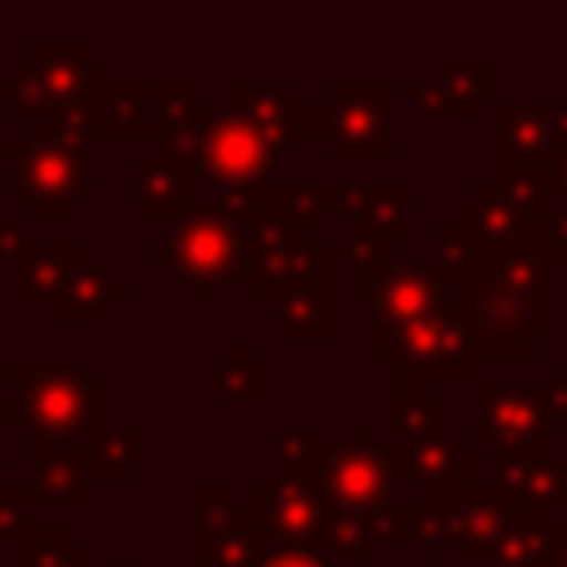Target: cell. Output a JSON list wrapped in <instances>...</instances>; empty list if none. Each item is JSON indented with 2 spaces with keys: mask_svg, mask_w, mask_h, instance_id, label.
Segmentation results:
<instances>
[{
  "mask_svg": "<svg viewBox=\"0 0 567 567\" xmlns=\"http://www.w3.org/2000/svg\"><path fill=\"white\" fill-rule=\"evenodd\" d=\"M377 315H372V341H385L403 328H412L425 315H439L452 306V279L439 261H394L377 288Z\"/></svg>",
  "mask_w": 567,
  "mask_h": 567,
  "instance_id": "cell-17",
  "label": "cell"
},
{
  "mask_svg": "<svg viewBox=\"0 0 567 567\" xmlns=\"http://www.w3.org/2000/svg\"><path fill=\"white\" fill-rule=\"evenodd\" d=\"M261 567H328V558L310 554V549H270L261 558Z\"/></svg>",
  "mask_w": 567,
  "mask_h": 567,
  "instance_id": "cell-37",
  "label": "cell"
},
{
  "mask_svg": "<svg viewBox=\"0 0 567 567\" xmlns=\"http://www.w3.org/2000/svg\"><path fill=\"white\" fill-rule=\"evenodd\" d=\"M554 509H536V505H518L501 527V540L487 558V567H545V545L554 536Z\"/></svg>",
  "mask_w": 567,
  "mask_h": 567,
  "instance_id": "cell-29",
  "label": "cell"
},
{
  "mask_svg": "<svg viewBox=\"0 0 567 567\" xmlns=\"http://www.w3.org/2000/svg\"><path fill=\"white\" fill-rule=\"evenodd\" d=\"M111 80V62L93 58L89 40H31L27 58L0 75V102L9 106V124H35L97 111Z\"/></svg>",
  "mask_w": 567,
  "mask_h": 567,
  "instance_id": "cell-6",
  "label": "cell"
},
{
  "mask_svg": "<svg viewBox=\"0 0 567 567\" xmlns=\"http://www.w3.org/2000/svg\"><path fill=\"white\" fill-rule=\"evenodd\" d=\"M270 540L248 518L230 483L190 487V558L199 567H261Z\"/></svg>",
  "mask_w": 567,
  "mask_h": 567,
  "instance_id": "cell-13",
  "label": "cell"
},
{
  "mask_svg": "<svg viewBox=\"0 0 567 567\" xmlns=\"http://www.w3.org/2000/svg\"><path fill=\"white\" fill-rule=\"evenodd\" d=\"M257 217L319 230L337 217V186L323 177H315V182H261L257 186Z\"/></svg>",
  "mask_w": 567,
  "mask_h": 567,
  "instance_id": "cell-26",
  "label": "cell"
},
{
  "mask_svg": "<svg viewBox=\"0 0 567 567\" xmlns=\"http://www.w3.org/2000/svg\"><path fill=\"white\" fill-rule=\"evenodd\" d=\"M545 567H567V523H554V536L545 545Z\"/></svg>",
  "mask_w": 567,
  "mask_h": 567,
  "instance_id": "cell-39",
  "label": "cell"
},
{
  "mask_svg": "<svg viewBox=\"0 0 567 567\" xmlns=\"http://www.w3.org/2000/svg\"><path fill=\"white\" fill-rule=\"evenodd\" d=\"M270 474H310L323 496L359 518L372 545H412V492L390 474L368 421H354V443H323L310 430L279 425L270 434Z\"/></svg>",
  "mask_w": 567,
  "mask_h": 567,
  "instance_id": "cell-3",
  "label": "cell"
},
{
  "mask_svg": "<svg viewBox=\"0 0 567 567\" xmlns=\"http://www.w3.org/2000/svg\"><path fill=\"white\" fill-rule=\"evenodd\" d=\"M93 545L75 540L62 523H31V532L9 549V567H89Z\"/></svg>",
  "mask_w": 567,
  "mask_h": 567,
  "instance_id": "cell-31",
  "label": "cell"
},
{
  "mask_svg": "<svg viewBox=\"0 0 567 567\" xmlns=\"http://www.w3.org/2000/svg\"><path fill=\"white\" fill-rule=\"evenodd\" d=\"M337 266L332 244H319L315 230L257 217L248 221V297L257 306H275L301 288L328 284Z\"/></svg>",
  "mask_w": 567,
  "mask_h": 567,
  "instance_id": "cell-12",
  "label": "cell"
},
{
  "mask_svg": "<svg viewBox=\"0 0 567 567\" xmlns=\"http://www.w3.org/2000/svg\"><path fill=\"white\" fill-rule=\"evenodd\" d=\"M545 244H549L554 266L567 261V208H563V204H554V208L545 213Z\"/></svg>",
  "mask_w": 567,
  "mask_h": 567,
  "instance_id": "cell-36",
  "label": "cell"
},
{
  "mask_svg": "<svg viewBox=\"0 0 567 567\" xmlns=\"http://www.w3.org/2000/svg\"><path fill=\"white\" fill-rule=\"evenodd\" d=\"M31 492L35 505H89L93 492V470H89V447L71 439H31Z\"/></svg>",
  "mask_w": 567,
  "mask_h": 567,
  "instance_id": "cell-22",
  "label": "cell"
},
{
  "mask_svg": "<svg viewBox=\"0 0 567 567\" xmlns=\"http://www.w3.org/2000/svg\"><path fill=\"white\" fill-rule=\"evenodd\" d=\"M115 567H133V563H115Z\"/></svg>",
  "mask_w": 567,
  "mask_h": 567,
  "instance_id": "cell-43",
  "label": "cell"
},
{
  "mask_svg": "<svg viewBox=\"0 0 567 567\" xmlns=\"http://www.w3.org/2000/svg\"><path fill=\"white\" fill-rule=\"evenodd\" d=\"M27 244H31V226L27 221H0V257L4 261H13Z\"/></svg>",
  "mask_w": 567,
  "mask_h": 567,
  "instance_id": "cell-38",
  "label": "cell"
},
{
  "mask_svg": "<svg viewBox=\"0 0 567 567\" xmlns=\"http://www.w3.org/2000/svg\"><path fill=\"white\" fill-rule=\"evenodd\" d=\"M18 146H22V142L13 137V124H9V120H0V159H13V155H18Z\"/></svg>",
  "mask_w": 567,
  "mask_h": 567,
  "instance_id": "cell-42",
  "label": "cell"
},
{
  "mask_svg": "<svg viewBox=\"0 0 567 567\" xmlns=\"http://www.w3.org/2000/svg\"><path fill=\"white\" fill-rule=\"evenodd\" d=\"M558 399L549 381H474V447L558 456Z\"/></svg>",
  "mask_w": 567,
  "mask_h": 567,
  "instance_id": "cell-11",
  "label": "cell"
},
{
  "mask_svg": "<svg viewBox=\"0 0 567 567\" xmlns=\"http://www.w3.org/2000/svg\"><path fill=\"white\" fill-rule=\"evenodd\" d=\"M549 385H554V399H558V416L567 421V359H558V363H554Z\"/></svg>",
  "mask_w": 567,
  "mask_h": 567,
  "instance_id": "cell-41",
  "label": "cell"
},
{
  "mask_svg": "<svg viewBox=\"0 0 567 567\" xmlns=\"http://www.w3.org/2000/svg\"><path fill=\"white\" fill-rule=\"evenodd\" d=\"M128 177H133V204H128V217L137 226H151V221H177L190 204H195V173L186 159H177L173 151L164 146H151L146 159H133L128 164Z\"/></svg>",
  "mask_w": 567,
  "mask_h": 567,
  "instance_id": "cell-20",
  "label": "cell"
},
{
  "mask_svg": "<svg viewBox=\"0 0 567 567\" xmlns=\"http://www.w3.org/2000/svg\"><path fill=\"white\" fill-rule=\"evenodd\" d=\"M394 434L399 439H430V434H456V408L439 399L434 390L394 385Z\"/></svg>",
  "mask_w": 567,
  "mask_h": 567,
  "instance_id": "cell-32",
  "label": "cell"
},
{
  "mask_svg": "<svg viewBox=\"0 0 567 567\" xmlns=\"http://www.w3.org/2000/svg\"><path fill=\"white\" fill-rule=\"evenodd\" d=\"M155 452V430L151 421H128V425H115L106 430L97 443H89V470H93V487L106 483V487H124L137 465H146Z\"/></svg>",
  "mask_w": 567,
  "mask_h": 567,
  "instance_id": "cell-27",
  "label": "cell"
},
{
  "mask_svg": "<svg viewBox=\"0 0 567 567\" xmlns=\"http://www.w3.org/2000/svg\"><path fill=\"white\" fill-rule=\"evenodd\" d=\"M412 182H346L337 186V217L350 226V244H332L337 261L350 266L354 301H377L385 270L394 266V248L412 244Z\"/></svg>",
  "mask_w": 567,
  "mask_h": 567,
  "instance_id": "cell-8",
  "label": "cell"
},
{
  "mask_svg": "<svg viewBox=\"0 0 567 567\" xmlns=\"http://www.w3.org/2000/svg\"><path fill=\"white\" fill-rule=\"evenodd\" d=\"M492 487L518 505L558 514L567 505V461L536 456V452H501L492 456Z\"/></svg>",
  "mask_w": 567,
  "mask_h": 567,
  "instance_id": "cell-23",
  "label": "cell"
},
{
  "mask_svg": "<svg viewBox=\"0 0 567 567\" xmlns=\"http://www.w3.org/2000/svg\"><path fill=\"white\" fill-rule=\"evenodd\" d=\"M372 359L394 368V385H416V390H434V385H461L474 381L478 368V341L470 332L465 310L452 301L439 315L416 319L412 328L372 341Z\"/></svg>",
  "mask_w": 567,
  "mask_h": 567,
  "instance_id": "cell-10",
  "label": "cell"
},
{
  "mask_svg": "<svg viewBox=\"0 0 567 567\" xmlns=\"http://www.w3.org/2000/svg\"><path fill=\"white\" fill-rule=\"evenodd\" d=\"M248 518L270 549H310L323 558L372 563L377 545L359 518L337 509L310 474H270L248 487Z\"/></svg>",
  "mask_w": 567,
  "mask_h": 567,
  "instance_id": "cell-5",
  "label": "cell"
},
{
  "mask_svg": "<svg viewBox=\"0 0 567 567\" xmlns=\"http://www.w3.org/2000/svg\"><path fill=\"white\" fill-rule=\"evenodd\" d=\"M177 80H111L97 106V133L115 142H151L164 124V106Z\"/></svg>",
  "mask_w": 567,
  "mask_h": 567,
  "instance_id": "cell-21",
  "label": "cell"
},
{
  "mask_svg": "<svg viewBox=\"0 0 567 567\" xmlns=\"http://www.w3.org/2000/svg\"><path fill=\"white\" fill-rule=\"evenodd\" d=\"M549 177H554V204H563V208H567V146L554 155Z\"/></svg>",
  "mask_w": 567,
  "mask_h": 567,
  "instance_id": "cell-40",
  "label": "cell"
},
{
  "mask_svg": "<svg viewBox=\"0 0 567 567\" xmlns=\"http://www.w3.org/2000/svg\"><path fill=\"white\" fill-rule=\"evenodd\" d=\"M381 456L390 474L421 501H461L474 492V443H461L456 434L394 439L381 443Z\"/></svg>",
  "mask_w": 567,
  "mask_h": 567,
  "instance_id": "cell-15",
  "label": "cell"
},
{
  "mask_svg": "<svg viewBox=\"0 0 567 567\" xmlns=\"http://www.w3.org/2000/svg\"><path fill=\"white\" fill-rule=\"evenodd\" d=\"M31 509H35L31 483H0V545L13 549L31 532Z\"/></svg>",
  "mask_w": 567,
  "mask_h": 567,
  "instance_id": "cell-34",
  "label": "cell"
},
{
  "mask_svg": "<svg viewBox=\"0 0 567 567\" xmlns=\"http://www.w3.org/2000/svg\"><path fill=\"white\" fill-rule=\"evenodd\" d=\"M13 421L31 439L97 443L111 430V381L71 363H13Z\"/></svg>",
  "mask_w": 567,
  "mask_h": 567,
  "instance_id": "cell-7",
  "label": "cell"
},
{
  "mask_svg": "<svg viewBox=\"0 0 567 567\" xmlns=\"http://www.w3.org/2000/svg\"><path fill=\"white\" fill-rule=\"evenodd\" d=\"M478 102H496V62H434L430 75L412 84L416 120H474Z\"/></svg>",
  "mask_w": 567,
  "mask_h": 567,
  "instance_id": "cell-18",
  "label": "cell"
},
{
  "mask_svg": "<svg viewBox=\"0 0 567 567\" xmlns=\"http://www.w3.org/2000/svg\"><path fill=\"white\" fill-rule=\"evenodd\" d=\"M492 190L505 208H514L518 217H532L540 221L549 208H554V177L549 168H527V164H505V168H492Z\"/></svg>",
  "mask_w": 567,
  "mask_h": 567,
  "instance_id": "cell-33",
  "label": "cell"
},
{
  "mask_svg": "<svg viewBox=\"0 0 567 567\" xmlns=\"http://www.w3.org/2000/svg\"><path fill=\"white\" fill-rule=\"evenodd\" d=\"M434 261L452 279V301L465 310L487 363H532L536 346L558 337L554 323V257L545 248L478 252L452 221H434Z\"/></svg>",
  "mask_w": 567,
  "mask_h": 567,
  "instance_id": "cell-2",
  "label": "cell"
},
{
  "mask_svg": "<svg viewBox=\"0 0 567 567\" xmlns=\"http://www.w3.org/2000/svg\"><path fill=\"white\" fill-rule=\"evenodd\" d=\"M478 252H514V248H545V217L532 221V217H518L514 208H505L492 190V182H474V190L465 199L452 204V217H447Z\"/></svg>",
  "mask_w": 567,
  "mask_h": 567,
  "instance_id": "cell-19",
  "label": "cell"
},
{
  "mask_svg": "<svg viewBox=\"0 0 567 567\" xmlns=\"http://www.w3.org/2000/svg\"><path fill=\"white\" fill-rule=\"evenodd\" d=\"M270 310H275L270 341H279V346L284 341H332V332H337V323H332V279L275 301Z\"/></svg>",
  "mask_w": 567,
  "mask_h": 567,
  "instance_id": "cell-28",
  "label": "cell"
},
{
  "mask_svg": "<svg viewBox=\"0 0 567 567\" xmlns=\"http://www.w3.org/2000/svg\"><path fill=\"white\" fill-rule=\"evenodd\" d=\"M93 252L84 239H71V244H27L13 261H9V301L13 306H31V301H44L62 288V279L84 266Z\"/></svg>",
  "mask_w": 567,
  "mask_h": 567,
  "instance_id": "cell-24",
  "label": "cell"
},
{
  "mask_svg": "<svg viewBox=\"0 0 567 567\" xmlns=\"http://www.w3.org/2000/svg\"><path fill=\"white\" fill-rule=\"evenodd\" d=\"M151 261L190 284L195 301H208L213 284L248 279V221H230L213 204H190L168 226V239L151 244Z\"/></svg>",
  "mask_w": 567,
  "mask_h": 567,
  "instance_id": "cell-9",
  "label": "cell"
},
{
  "mask_svg": "<svg viewBox=\"0 0 567 567\" xmlns=\"http://www.w3.org/2000/svg\"><path fill=\"white\" fill-rule=\"evenodd\" d=\"M133 297V288L128 284H120L102 261H84V266H75L66 279H62V288L49 297V319L53 323H106L111 319V310L120 306V301H128Z\"/></svg>",
  "mask_w": 567,
  "mask_h": 567,
  "instance_id": "cell-25",
  "label": "cell"
},
{
  "mask_svg": "<svg viewBox=\"0 0 567 567\" xmlns=\"http://www.w3.org/2000/svg\"><path fill=\"white\" fill-rule=\"evenodd\" d=\"M208 385L221 403H257L261 408L275 399V368L266 359H257V350L248 341H235L226 363L213 368Z\"/></svg>",
  "mask_w": 567,
  "mask_h": 567,
  "instance_id": "cell-30",
  "label": "cell"
},
{
  "mask_svg": "<svg viewBox=\"0 0 567 567\" xmlns=\"http://www.w3.org/2000/svg\"><path fill=\"white\" fill-rule=\"evenodd\" d=\"M394 80H337L323 120V142L332 159H394V128H390Z\"/></svg>",
  "mask_w": 567,
  "mask_h": 567,
  "instance_id": "cell-14",
  "label": "cell"
},
{
  "mask_svg": "<svg viewBox=\"0 0 567 567\" xmlns=\"http://www.w3.org/2000/svg\"><path fill=\"white\" fill-rule=\"evenodd\" d=\"M13 456V363H0V465Z\"/></svg>",
  "mask_w": 567,
  "mask_h": 567,
  "instance_id": "cell-35",
  "label": "cell"
},
{
  "mask_svg": "<svg viewBox=\"0 0 567 567\" xmlns=\"http://www.w3.org/2000/svg\"><path fill=\"white\" fill-rule=\"evenodd\" d=\"M97 137V111L35 120L9 159V199L31 221H66L89 190V151Z\"/></svg>",
  "mask_w": 567,
  "mask_h": 567,
  "instance_id": "cell-4",
  "label": "cell"
},
{
  "mask_svg": "<svg viewBox=\"0 0 567 567\" xmlns=\"http://www.w3.org/2000/svg\"><path fill=\"white\" fill-rule=\"evenodd\" d=\"M567 146V97H545L532 106L492 102V168L527 164L549 168Z\"/></svg>",
  "mask_w": 567,
  "mask_h": 567,
  "instance_id": "cell-16",
  "label": "cell"
},
{
  "mask_svg": "<svg viewBox=\"0 0 567 567\" xmlns=\"http://www.w3.org/2000/svg\"><path fill=\"white\" fill-rule=\"evenodd\" d=\"M323 102H292V84H248L235 80L226 102H190L151 146L173 151L190 164L195 182L213 177V186H261L270 182V164L292 155L301 137L323 142Z\"/></svg>",
  "mask_w": 567,
  "mask_h": 567,
  "instance_id": "cell-1",
  "label": "cell"
}]
</instances>
